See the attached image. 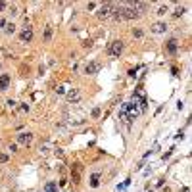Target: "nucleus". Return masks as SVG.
I'll return each mask as SVG.
<instances>
[{"label": "nucleus", "mask_w": 192, "mask_h": 192, "mask_svg": "<svg viewBox=\"0 0 192 192\" xmlns=\"http://www.w3.org/2000/svg\"><path fill=\"white\" fill-rule=\"evenodd\" d=\"M113 8H115V4L106 2L104 6H100V10L96 12V15H98L100 19H109V17H111V13H113Z\"/></svg>", "instance_id": "nucleus-1"}, {"label": "nucleus", "mask_w": 192, "mask_h": 192, "mask_svg": "<svg viewBox=\"0 0 192 192\" xmlns=\"http://www.w3.org/2000/svg\"><path fill=\"white\" fill-rule=\"evenodd\" d=\"M123 52V40H113V42H109L108 46V54L113 58H119V54Z\"/></svg>", "instance_id": "nucleus-2"}, {"label": "nucleus", "mask_w": 192, "mask_h": 192, "mask_svg": "<svg viewBox=\"0 0 192 192\" xmlns=\"http://www.w3.org/2000/svg\"><path fill=\"white\" fill-rule=\"evenodd\" d=\"M138 17H140V12L134 6L123 8V19H138Z\"/></svg>", "instance_id": "nucleus-3"}, {"label": "nucleus", "mask_w": 192, "mask_h": 192, "mask_svg": "<svg viewBox=\"0 0 192 192\" xmlns=\"http://www.w3.org/2000/svg\"><path fill=\"white\" fill-rule=\"evenodd\" d=\"M100 67H102V64H100V62H89V64L85 65V73L94 75V73H98V71H100Z\"/></svg>", "instance_id": "nucleus-4"}, {"label": "nucleus", "mask_w": 192, "mask_h": 192, "mask_svg": "<svg viewBox=\"0 0 192 192\" xmlns=\"http://www.w3.org/2000/svg\"><path fill=\"white\" fill-rule=\"evenodd\" d=\"M17 142L19 144H25V146H29L33 142V134L31 133H19L17 134Z\"/></svg>", "instance_id": "nucleus-5"}, {"label": "nucleus", "mask_w": 192, "mask_h": 192, "mask_svg": "<svg viewBox=\"0 0 192 192\" xmlns=\"http://www.w3.org/2000/svg\"><path fill=\"white\" fill-rule=\"evenodd\" d=\"M19 38H21V42H29V40L33 38V29L31 27H25L23 31L19 33Z\"/></svg>", "instance_id": "nucleus-6"}, {"label": "nucleus", "mask_w": 192, "mask_h": 192, "mask_svg": "<svg viewBox=\"0 0 192 192\" xmlns=\"http://www.w3.org/2000/svg\"><path fill=\"white\" fill-rule=\"evenodd\" d=\"M67 100H69V102H79V100H81V92H79V90L77 89H73V90H69V92H67Z\"/></svg>", "instance_id": "nucleus-7"}, {"label": "nucleus", "mask_w": 192, "mask_h": 192, "mask_svg": "<svg viewBox=\"0 0 192 192\" xmlns=\"http://www.w3.org/2000/svg\"><path fill=\"white\" fill-rule=\"evenodd\" d=\"M10 75L8 73H4V75H0V90H8V87H10Z\"/></svg>", "instance_id": "nucleus-8"}, {"label": "nucleus", "mask_w": 192, "mask_h": 192, "mask_svg": "<svg viewBox=\"0 0 192 192\" xmlns=\"http://www.w3.org/2000/svg\"><path fill=\"white\" fill-rule=\"evenodd\" d=\"M165 29H167V25H165V23H161V21H158V23H154V25H152V31L154 33H165Z\"/></svg>", "instance_id": "nucleus-9"}, {"label": "nucleus", "mask_w": 192, "mask_h": 192, "mask_svg": "<svg viewBox=\"0 0 192 192\" xmlns=\"http://www.w3.org/2000/svg\"><path fill=\"white\" fill-rule=\"evenodd\" d=\"M177 48H179V44H177V40H175V38H171V40L167 42V52H171V54H175V52H177Z\"/></svg>", "instance_id": "nucleus-10"}, {"label": "nucleus", "mask_w": 192, "mask_h": 192, "mask_svg": "<svg viewBox=\"0 0 192 192\" xmlns=\"http://www.w3.org/2000/svg\"><path fill=\"white\" fill-rule=\"evenodd\" d=\"M50 40H52V27L46 25L44 27V42H50Z\"/></svg>", "instance_id": "nucleus-11"}, {"label": "nucleus", "mask_w": 192, "mask_h": 192, "mask_svg": "<svg viewBox=\"0 0 192 192\" xmlns=\"http://www.w3.org/2000/svg\"><path fill=\"white\" fill-rule=\"evenodd\" d=\"M100 185V175H98V173H94V175H92V177H90V186H98Z\"/></svg>", "instance_id": "nucleus-12"}, {"label": "nucleus", "mask_w": 192, "mask_h": 192, "mask_svg": "<svg viewBox=\"0 0 192 192\" xmlns=\"http://www.w3.org/2000/svg\"><path fill=\"white\" fill-rule=\"evenodd\" d=\"M44 190L46 192H58V186L54 185V183H48V185L44 186Z\"/></svg>", "instance_id": "nucleus-13"}, {"label": "nucleus", "mask_w": 192, "mask_h": 192, "mask_svg": "<svg viewBox=\"0 0 192 192\" xmlns=\"http://www.w3.org/2000/svg\"><path fill=\"white\" fill-rule=\"evenodd\" d=\"M4 31H6L8 35H12V33L15 31V25H13V23H6V27H4Z\"/></svg>", "instance_id": "nucleus-14"}, {"label": "nucleus", "mask_w": 192, "mask_h": 192, "mask_svg": "<svg viewBox=\"0 0 192 192\" xmlns=\"http://www.w3.org/2000/svg\"><path fill=\"white\" fill-rule=\"evenodd\" d=\"M71 181H73V185H79V183H81V175H79V173H73Z\"/></svg>", "instance_id": "nucleus-15"}, {"label": "nucleus", "mask_w": 192, "mask_h": 192, "mask_svg": "<svg viewBox=\"0 0 192 192\" xmlns=\"http://www.w3.org/2000/svg\"><path fill=\"white\" fill-rule=\"evenodd\" d=\"M81 169H83V167H81V163H75V165L71 167V171H75V173H81Z\"/></svg>", "instance_id": "nucleus-16"}, {"label": "nucleus", "mask_w": 192, "mask_h": 192, "mask_svg": "<svg viewBox=\"0 0 192 192\" xmlns=\"http://www.w3.org/2000/svg\"><path fill=\"white\" fill-rule=\"evenodd\" d=\"M165 12H167V6H160L158 13H160V15H165Z\"/></svg>", "instance_id": "nucleus-17"}, {"label": "nucleus", "mask_w": 192, "mask_h": 192, "mask_svg": "<svg viewBox=\"0 0 192 192\" xmlns=\"http://www.w3.org/2000/svg\"><path fill=\"white\" fill-rule=\"evenodd\" d=\"M8 161V156L6 154H0V163H6Z\"/></svg>", "instance_id": "nucleus-18"}, {"label": "nucleus", "mask_w": 192, "mask_h": 192, "mask_svg": "<svg viewBox=\"0 0 192 192\" xmlns=\"http://www.w3.org/2000/svg\"><path fill=\"white\" fill-rule=\"evenodd\" d=\"M133 35L134 37H142V31L140 29H133Z\"/></svg>", "instance_id": "nucleus-19"}, {"label": "nucleus", "mask_w": 192, "mask_h": 192, "mask_svg": "<svg viewBox=\"0 0 192 192\" xmlns=\"http://www.w3.org/2000/svg\"><path fill=\"white\" fill-rule=\"evenodd\" d=\"M100 115V108H94L92 109V117H98Z\"/></svg>", "instance_id": "nucleus-20"}, {"label": "nucleus", "mask_w": 192, "mask_h": 192, "mask_svg": "<svg viewBox=\"0 0 192 192\" xmlns=\"http://www.w3.org/2000/svg\"><path fill=\"white\" fill-rule=\"evenodd\" d=\"M6 8H8V4H6V2H2V0H0V12H2V10H6Z\"/></svg>", "instance_id": "nucleus-21"}, {"label": "nucleus", "mask_w": 192, "mask_h": 192, "mask_svg": "<svg viewBox=\"0 0 192 192\" xmlns=\"http://www.w3.org/2000/svg\"><path fill=\"white\" fill-rule=\"evenodd\" d=\"M183 13H185V10H183V8H179V10H177V12H175V15H177V17H179V15H183Z\"/></svg>", "instance_id": "nucleus-22"}, {"label": "nucleus", "mask_w": 192, "mask_h": 192, "mask_svg": "<svg viewBox=\"0 0 192 192\" xmlns=\"http://www.w3.org/2000/svg\"><path fill=\"white\" fill-rule=\"evenodd\" d=\"M6 104H8V108H15V102H13V100H8Z\"/></svg>", "instance_id": "nucleus-23"}, {"label": "nucleus", "mask_w": 192, "mask_h": 192, "mask_svg": "<svg viewBox=\"0 0 192 192\" xmlns=\"http://www.w3.org/2000/svg\"><path fill=\"white\" fill-rule=\"evenodd\" d=\"M83 46H85V48H90V46H92V42H90V40H87V42H83Z\"/></svg>", "instance_id": "nucleus-24"}, {"label": "nucleus", "mask_w": 192, "mask_h": 192, "mask_svg": "<svg viewBox=\"0 0 192 192\" xmlns=\"http://www.w3.org/2000/svg\"><path fill=\"white\" fill-rule=\"evenodd\" d=\"M42 192H46V190H42Z\"/></svg>", "instance_id": "nucleus-25"}]
</instances>
